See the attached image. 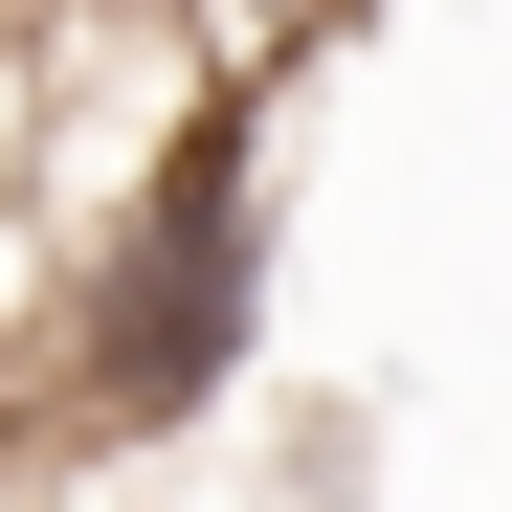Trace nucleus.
<instances>
[{"label":"nucleus","instance_id":"1","mask_svg":"<svg viewBox=\"0 0 512 512\" xmlns=\"http://www.w3.org/2000/svg\"><path fill=\"white\" fill-rule=\"evenodd\" d=\"M268 112H290V67H179V90H156L90 268H67V423H90V446H201V423L268 379V268H290Z\"/></svg>","mask_w":512,"mask_h":512},{"label":"nucleus","instance_id":"2","mask_svg":"<svg viewBox=\"0 0 512 512\" xmlns=\"http://www.w3.org/2000/svg\"><path fill=\"white\" fill-rule=\"evenodd\" d=\"M67 23H112V0H0V45H67Z\"/></svg>","mask_w":512,"mask_h":512}]
</instances>
